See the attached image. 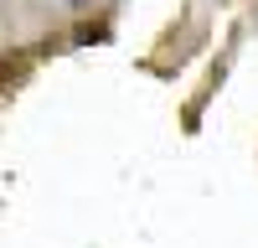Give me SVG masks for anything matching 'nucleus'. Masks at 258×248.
Listing matches in <instances>:
<instances>
[{
  "mask_svg": "<svg viewBox=\"0 0 258 248\" xmlns=\"http://www.w3.org/2000/svg\"><path fill=\"white\" fill-rule=\"evenodd\" d=\"M68 6H88V0H68Z\"/></svg>",
  "mask_w": 258,
  "mask_h": 248,
  "instance_id": "nucleus-1",
  "label": "nucleus"
}]
</instances>
